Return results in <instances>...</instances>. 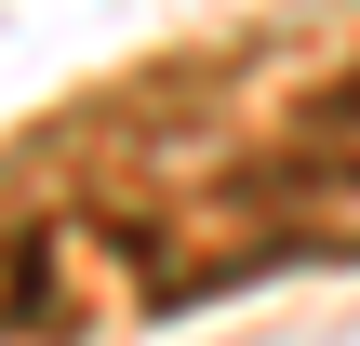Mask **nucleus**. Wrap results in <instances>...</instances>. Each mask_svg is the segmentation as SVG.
<instances>
[{
  "mask_svg": "<svg viewBox=\"0 0 360 346\" xmlns=\"http://www.w3.org/2000/svg\"><path fill=\"white\" fill-rule=\"evenodd\" d=\"M307 133H360V67H334V80L307 93Z\"/></svg>",
  "mask_w": 360,
  "mask_h": 346,
  "instance_id": "1",
  "label": "nucleus"
}]
</instances>
